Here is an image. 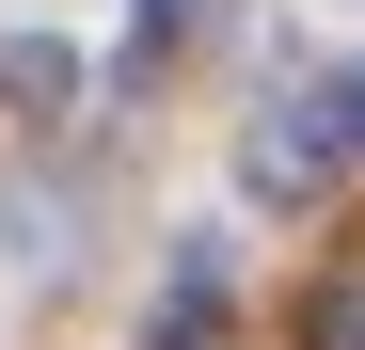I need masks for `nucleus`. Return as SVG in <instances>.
<instances>
[{
	"mask_svg": "<svg viewBox=\"0 0 365 350\" xmlns=\"http://www.w3.org/2000/svg\"><path fill=\"white\" fill-rule=\"evenodd\" d=\"M334 128H318V96H286V111H255V128H238V191H255V207H318L334 191Z\"/></svg>",
	"mask_w": 365,
	"mask_h": 350,
	"instance_id": "nucleus-1",
	"label": "nucleus"
},
{
	"mask_svg": "<svg viewBox=\"0 0 365 350\" xmlns=\"http://www.w3.org/2000/svg\"><path fill=\"white\" fill-rule=\"evenodd\" d=\"M143 350H238V334H222V239H207V223L175 239V303H159Z\"/></svg>",
	"mask_w": 365,
	"mask_h": 350,
	"instance_id": "nucleus-2",
	"label": "nucleus"
},
{
	"mask_svg": "<svg viewBox=\"0 0 365 350\" xmlns=\"http://www.w3.org/2000/svg\"><path fill=\"white\" fill-rule=\"evenodd\" d=\"M128 16H143V32H191V16H207V0H128Z\"/></svg>",
	"mask_w": 365,
	"mask_h": 350,
	"instance_id": "nucleus-7",
	"label": "nucleus"
},
{
	"mask_svg": "<svg viewBox=\"0 0 365 350\" xmlns=\"http://www.w3.org/2000/svg\"><path fill=\"white\" fill-rule=\"evenodd\" d=\"M318 128H334V159H365V64H334V80H318Z\"/></svg>",
	"mask_w": 365,
	"mask_h": 350,
	"instance_id": "nucleus-6",
	"label": "nucleus"
},
{
	"mask_svg": "<svg viewBox=\"0 0 365 350\" xmlns=\"http://www.w3.org/2000/svg\"><path fill=\"white\" fill-rule=\"evenodd\" d=\"M0 255H16V271H64V207L16 191V207H0Z\"/></svg>",
	"mask_w": 365,
	"mask_h": 350,
	"instance_id": "nucleus-4",
	"label": "nucleus"
},
{
	"mask_svg": "<svg viewBox=\"0 0 365 350\" xmlns=\"http://www.w3.org/2000/svg\"><path fill=\"white\" fill-rule=\"evenodd\" d=\"M0 96H16L32 128H48V111L80 96V48H64V32H0Z\"/></svg>",
	"mask_w": 365,
	"mask_h": 350,
	"instance_id": "nucleus-3",
	"label": "nucleus"
},
{
	"mask_svg": "<svg viewBox=\"0 0 365 350\" xmlns=\"http://www.w3.org/2000/svg\"><path fill=\"white\" fill-rule=\"evenodd\" d=\"M302 350H365V271H334L318 303H302Z\"/></svg>",
	"mask_w": 365,
	"mask_h": 350,
	"instance_id": "nucleus-5",
	"label": "nucleus"
}]
</instances>
